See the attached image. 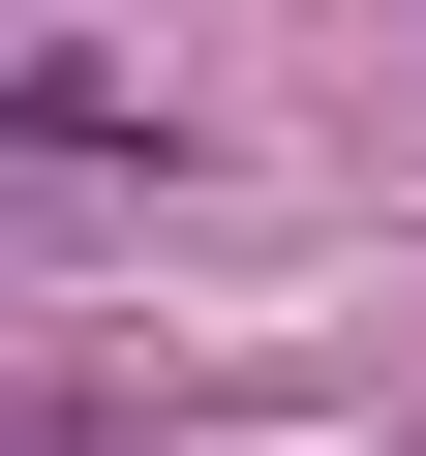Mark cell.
<instances>
[{
    "label": "cell",
    "mask_w": 426,
    "mask_h": 456,
    "mask_svg": "<svg viewBox=\"0 0 426 456\" xmlns=\"http://www.w3.org/2000/svg\"><path fill=\"white\" fill-rule=\"evenodd\" d=\"M0 152H152V92L122 61H0Z\"/></svg>",
    "instance_id": "cell-1"
}]
</instances>
